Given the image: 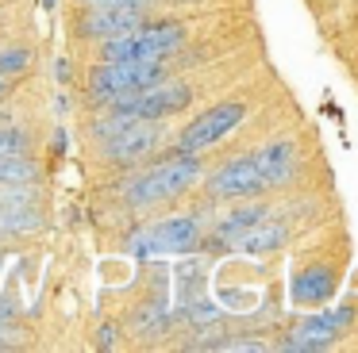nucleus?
<instances>
[{
	"label": "nucleus",
	"mask_w": 358,
	"mask_h": 353,
	"mask_svg": "<svg viewBox=\"0 0 358 353\" xmlns=\"http://www.w3.org/2000/svg\"><path fill=\"white\" fill-rule=\"evenodd\" d=\"M296 173L293 142H270L255 153H239L208 176V192L216 200H250L258 192L285 188Z\"/></svg>",
	"instance_id": "1"
},
{
	"label": "nucleus",
	"mask_w": 358,
	"mask_h": 353,
	"mask_svg": "<svg viewBox=\"0 0 358 353\" xmlns=\"http://www.w3.org/2000/svg\"><path fill=\"white\" fill-rule=\"evenodd\" d=\"M201 181V158L189 150H173L170 158L147 165L143 173H135L124 184V200L135 207H150V204H166V200L189 192Z\"/></svg>",
	"instance_id": "2"
},
{
	"label": "nucleus",
	"mask_w": 358,
	"mask_h": 353,
	"mask_svg": "<svg viewBox=\"0 0 358 353\" xmlns=\"http://www.w3.org/2000/svg\"><path fill=\"white\" fill-rule=\"evenodd\" d=\"M185 43V27L181 23H147L124 31L116 38L101 43V61H139V58H170L178 46Z\"/></svg>",
	"instance_id": "3"
},
{
	"label": "nucleus",
	"mask_w": 358,
	"mask_h": 353,
	"mask_svg": "<svg viewBox=\"0 0 358 353\" xmlns=\"http://www.w3.org/2000/svg\"><path fill=\"white\" fill-rule=\"evenodd\" d=\"M166 66L162 58H139V61H104V66L93 69L89 77V100L93 104H112L116 96H127V92H139L147 84L162 81Z\"/></svg>",
	"instance_id": "4"
},
{
	"label": "nucleus",
	"mask_w": 358,
	"mask_h": 353,
	"mask_svg": "<svg viewBox=\"0 0 358 353\" xmlns=\"http://www.w3.org/2000/svg\"><path fill=\"white\" fill-rule=\"evenodd\" d=\"M193 96H196L193 84L162 77V81L147 84V89H139V92L116 96L108 107H112V112H120V115H135V119H166V115L181 112V107H185Z\"/></svg>",
	"instance_id": "5"
},
{
	"label": "nucleus",
	"mask_w": 358,
	"mask_h": 353,
	"mask_svg": "<svg viewBox=\"0 0 358 353\" xmlns=\"http://www.w3.org/2000/svg\"><path fill=\"white\" fill-rule=\"evenodd\" d=\"M247 119V104L243 100H224V104L201 112L193 123H185L178 135V150H189V153H201L208 146H216L220 138H227L239 123Z\"/></svg>",
	"instance_id": "6"
},
{
	"label": "nucleus",
	"mask_w": 358,
	"mask_h": 353,
	"mask_svg": "<svg viewBox=\"0 0 358 353\" xmlns=\"http://www.w3.org/2000/svg\"><path fill=\"white\" fill-rule=\"evenodd\" d=\"M201 238H204V223L196 215H173L166 223L139 230L131 238V250L135 253H185L193 246H201Z\"/></svg>",
	"instance_id": "7"
},
{
	"label": "nucleus",
	"mask_w": 358,
	"mask_h": 353,
	"mask_svg": "<svg viewBox=\"0 0 358 353\" xmlns=\"http://www.w3.org/2000/svg\"><path fill=\"white\" fill-rule=\"evenodd\" d=\"M350 319H355V307L350 303L312 315V319H304L301 326L289 334L285 350H327V345L343 334V326H350Z\"/></svg>",
	"instance_id": "8"
},
{
	"label": "nucleus",
	"mask_w": 358,
	"mask_h": 353,
	"mask_svg": "<svg viewBox=\"0 0 358 353\" xmlns=\"http://www.w3.org/2000/svg\"><path fill=\"white\" fill-rule=\"evenodd\" d=\"M143 20H147V4H108V8H85L78 27L85 38L104 43V38H116L124 31L139 27Z\"/></svg>",
	"instance_id": "9"
},
{
	"label": "nucleus",
	"mask_w": 358,
	"mask_h": 353,
	"mask_svg": "<svg viewBox=\"0 0 358 353\" xmlns=\"http://www.w3.org/2000/svg\"><path fill=\"white\" fill-rule=\"evenodd\" d=\"M285 234H289V230L281 227V223L258 219L250 230H243V234L235 238V246H239V250H247V253H266V250H278V246L285 242Z\"/></svg>",
	"instance_id": "10"
},
{
	"label": "nucleus",
	"mask_w": 358,
	"mask_h": 353,
	"mask_svg": "<svg viewBox=\"0 0 358 353\" xmlns=\"http://www.w3.org/2000/svg\"><path fill=\"white\" fill-rule=\"evenodd\" d=\"M266 215H270V211H266L262 204H243V207H235V211H227L224 219L216 223V238H220V242H235L243 230H250L258 219H266Z\"/></svg>",
	"instance_id": "11"
},
{
	"label": "nucleus",
	"mask_w": 358,
	"mask_h": 353,
	"mask_svg": "<svg viewBox=\"0 0 358 353\" xmlns=\"http://www.w3.org/2000/svg\"><path fill=\"white\" fill-rule=\"evenodd\" d=\"M35 176H39V165H35L27 153H8V158H0V188H27Z\"/></svg>",
	"instance_id": "12"
},
{
	"label": "nucleus",
	"mask_w": 358,
	"mask_h": 353,
	"mask_svg": "<svg viewBox=\"0 0 358 353\" xmlns=\"http://www.w3.org/2000/svg\"><path fill=\"white\" fill-rule=\"evenodd\" d=\"M27 66H31V50H27V46H4V50H0V73L4 77L24 73Z\"/></svg>",
	"instance_id": "13"
},
{
	"label": "nucleus",
	"mask_w": 358,
	"mask_h": 353,
	"mask_svg": "<svg viewBox=\"0 0 358 353\" xmlns=\"http://www.w3.org/2000/svg\"><path fill=\"white\" fill-rule=\"evenodd\" d=\"M27 150V135L20 127H0V158L8 153H24Z\"/></svg>",
	"instance_id": "14"
},
{
	"label": "nucleus",
	"mask_w": 358,
	"mask_h": 353,
	"mask_svg": "<svg viewBox=\"0 0 358 353\" xmlns=\"http://www.w3.org/2000/svg\"><path fill=\"white\" fill-rule=\"evenodd\" d=\"M85 8H108V4H150V0H81Z\"/></svg>",
	"instance_id": "15"
},
{
	"label": "nucleus",
	"mask_w": 358,
	"mask_h": 353,
	"mask_svg": "<svg viewBox=\"0 0 358 353\" xmlns=\"http://www.w3.org/2000/svg\"><path fill=\"white\" fill-rule=\"evenodd\" d=\"M4 92H8V77L0 73V96H4Z\"/></svg>",
	"instance_id": "16"
},
{
	"label": "nucleus",
	"mask_w": 358,
	"mask_h": 353,
	"mask_svg": "<svg viewBox=\"0 0 358 353\" xmlns=\"http://www.w3.org/2000/svg\"><path fill=\"white\" fill-rule=\"evenodd\" d=\"M43 4H47V8H55V0H43Z\"/></svg>",
	"instance_id": "17"
}]
</instances>
